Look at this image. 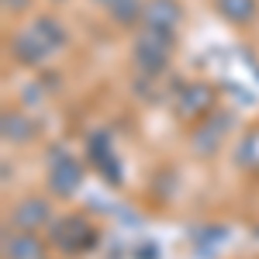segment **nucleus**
Instances as JSON below:
<instances>
[{
  "label": "nucleus",
  "instance_id": "nucleus-1",
  "mask_svg": "<svg viewBox=\"0 0 259 259\" xmlns=\"http://www.w3.org/2000/svg\"><path fill=\"white\" fill-rule=\"evenodd\" d=\"M45 218H49V207L41 200H24L18 207V214H14V221H18L21 228H38Z\"/></svg>",
  "mask_w": 259,
  "mask_h": 259
},
{
  "label": "nucleus",
  "instance_id": "nucleus-2",
  "mask_svg": "<svg viewBox=\"0 0 259 259\" xmlns=\"http://www.w3.org/2000/svg\"><path fill=\"white\" fill-rule=\"evenodd\" d=\"M76 183H80V169H76L73 162H59V166L52 169V187H56L59 194H73Z\"/></svg>",
  "mask_w": 259,
  "mask_h": 259
},
{
  "label": "nucleus",
  "instance_id": "nucleus-3",
  "mask_svg": "<svg viewBox=\"0 0 259 259\" xmlns=\"http://www.w3.org/2000/svg\"><path fill=\"white\" fill-rule=\"evenodd\" d=\"M7 256L11 259H41V245L31 235H18V239H11V245H7Z\"/></svg>",
  "mask_w": 259,
  "mask_h": 259
},
{
  "label": "nucleus",
  "instance_id": "nucleus-4",
  "mask_svg": "<svg viewBox=\"0 0 259 259\" xmlns=\"http://www.w3.org/2000/svg\"><path fill=\"white\" fill-rule=\"evenodd\" d=\"M149 21H152V24H173V21H177V7H173L169 0H156V4L149 7Z\"/></svg>",
  "mask_w": 259,
  "mask_h": 259
},
{
  "label": "nucleus",
  "instance_id": "nucleus-5",
  "mask_svg": "<svg viewBox=\"0 0 259 259\" xmlns=\"http://www.w3.org/2000/svg\"><path fill=\"white\" fill-rule=\"evenodd\" d=\"M221 11H225L228 18L249 21V18H252V11H256V4H252V0H221Z\"/></svg>",
  "mask_w": 259,
  "mask_h": 259
}]
</instances>
